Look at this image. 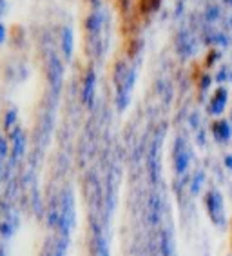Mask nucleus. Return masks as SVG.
Masks as SVG:
<instances>
[{
	"instance_id": "nucleus-2",
	"label": "nucleus",
	"mask_w": 232,
	"mask_h": 256,
	"mask_svg": "<svg viewBox=\"0 0 232 256\" xmlns=\"http://www.w3.org/2000/svg\"><path fill=\"white\" fill-rule=\"evenodd\" d=\"M162 0H134V18L145 20L153 11L158 10Z\"/></svg>"
},
{
	"instance_id": "nucleus-4",
	"label": "nucleus",
	"mask_w": 232,
	"mask_h": 256,
	"mask_svg": "<svg viewBox=\"0 0 232 256\" xmlns=\"http://www.w3.org/2000/svg\"><path fill=\"white\" fill-rule=\"evenodd\" d=\"M214 131H216V136L218 138H227L229 136V128H227V124H216V128H214Z\"/></svg>"
},
{
	"instance_id": "nucleus-1",
	"label": "nucleus",
	"mask_w": 232,
	"mask_h": 256,
	"mask_svg": "<svg viewBox=\"0 0 232 256\" xmlns=\"http://www.w3.org/2000/svg\"><path fill=\"white\" fill-rule=\"evenodd\" d=\"M207 209L211 218L214 220V224L220 226L223 222V202L218 192H209L207 194Z\"/></svg>"
},
{
	"instance_id": "nucleus-3",
	"label": "nucleus",
	"mask_w": 232,
	"mask_h": 256,
	"mask_svg": "<svg viewBox=\"0 0 232 256\" xmlns=\"http://www.w3.org/2000/svg\"><path fill=\"white\" fill-rule=\"evenodd\" d=\"M223 106H225V93H223V91H218V94L213 100V111L214 113H220L223 109Z\"/></svg>"
}]
</instances>
